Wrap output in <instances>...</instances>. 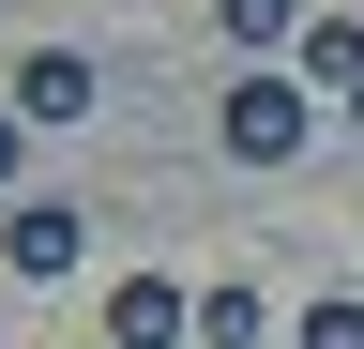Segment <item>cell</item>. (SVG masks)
I'll list each match as a JSON object with an SVG mask.
<instances>
[{"label":"cell","instance_id":"cell-1","mask_svg":"<svg viewBox=\"0 0 364 349\" xmlns=\"http://www.w3.org/2000/svg\"><path fill=\"white\" fill-rule=\"evenodd\" d=\"M213 137H228V167H289V152L318 137V92H304V76H273V61H243V76H228V107H213Z\"/></svg>","mask_w":364,"mask_h":349},{"label":"cell","instance_id":"cell-2","mask_svg":"<svg viewBox=\"0 0 364 349\" xmlns=\"http://www.w3.org/2000/svg\"><path fill=\"white\" fill-rule=\"evenodd\" d=\"M91 107H107L91 46H31V61H16V122H91Z\"/></svg>","mask_w":364,"mask_h":349},{"label":"cell","instance_id":"cell-3","mask_svg":"<svg viewBox=\"0 0 364 349\" xmlns=\"http://www.w3.org/2000/svg\"><path fill=\"white\" fill-rule=\"evenodd\" d=\"M76 243H91V228H76L61 198H16V228H0V274H31V289H61V274H76Z\"/></svg>","mask_w":364,"mask_h":349},{"label":"cell","instance_id":"cell-4","mask_svg":"<svg viewBox=\"0 0 364 349\" xmlns=\"http://www.w3.org/2000/svg\"><path fill=\"white\" fill-rule=\"evenodd\" d=\"M107 334H122V349H182V334H198V289H167V274H122V289H107Z\"/></svg>","mask_w":364,"mask_h":349},{"label":"cell","instance_id":"cell-5","mask_svg":"<svg viewBox=\"0 0 364 349\" xmlns=\"http://www.w3.org/2000/svg\"><path fill=\"white\" fill-rule=\"evenodd\" d=\"M258 334H273V289L213 274V289H198V349H258Z\"/></svg>","mask_w":364,"mask_h":349},{"label":"cell","instance_id":"cell-6","mask_svg":"<svg viewBox=\"0 0 364 349\" xmlns=\"http://www.w3.org/2000/svg\"><path fill=\"white\" fill-rule=\"evenodd\" d=\"M364 76V16H304V92H349Z\"/></svg>","mask_w":364,"mask_h":349},{"label":"cell","instance_id":"cell-7","mask_svg":"<svg viewBox=\"0 0 364 349\" xmlns=\"http://www.w3.org/2000/svg\"><path fill=\"white\" fill-rule=\"evenodd\" d=\"M228 46H304V0H213Z\"/></svg>","mask_w":364,"mask_h":349},{"label":"cell","instance_id":"cell-8","mask_svg":"<svg viewBox=\"0 0 364 349\" xmlns=\"http://www.w3.org/2000/svg\"><path fill=\"white\" fill-rule=\"evenodd\" d=\"M289 349H364V304H304V319H289Z\"/></svg>","mask_w":364,"mask_h":349},{"label":"cell","instance_id":"cell-9","mask_svg":"<svg viewBox=\"0 0 364 349\" xmlns=\"http://www.w3.org/2000/svg\"><path fill=\"white\" fill-rule=\"evenodd\" d=\"M16 167H31V122H16V107H0V198H16Z\"/></svg>","mask_w":364,"mask_h":349},{"label":"cell","instance_id":"cell-10","mask_svg":"<svg viewBox=\"0 0 364 349\" xmlns=\"http://www.w3.org/2000/svg\"><path fill=\"white\" fill-rule=\"evenodd\" d=\"M334 107H349V137H364V76H349V92H334Z\"/></svg>","mask_w":364,"mask_h":349}]
</instances>
